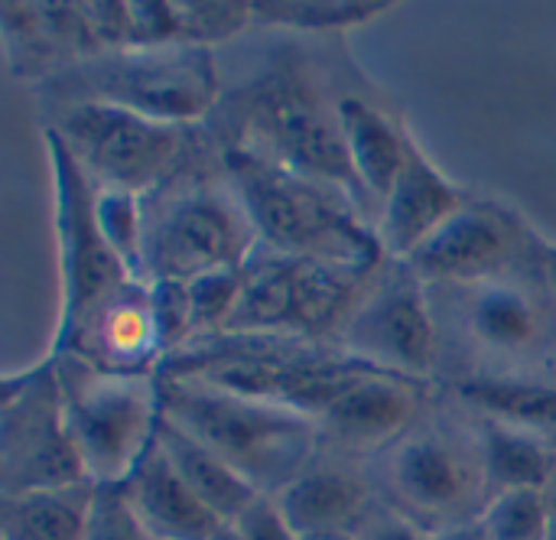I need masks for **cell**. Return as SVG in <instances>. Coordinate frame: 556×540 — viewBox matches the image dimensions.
Listing matches in <instances>:
<instances>
[{"label": "cell", "mask_w": 556, "mask_h": 540, "mask_svg": "<svg viewBox=\"0 0 556 540\" xmlns=\"http://www.w3.org/2000/svg\"><path fill=\"white\" fill-rule=\"evenodd\" d=\"M420 404L424 385L362 362L313 420L319 427V443L355 456L397 443L420 420Z\"/></svg>", "instance_id": "obj_14"}, {"label": "cell", "mask_w": 556, "mask_h": 540, "mask_svg": "<svg viewBox=\"0 0 556 540\" xmlns=\"http://www.w3.org/2000/svg\"><path fill=\"white\" fill-rule=\"evenodd\" d=\"M479 424V447H482V469L489 499L518 489H544L554 473L556 450L541 437L518 430L505 420L476 417Z\"/></svg>", "instance_id": "obj_23"}, {"label": "cell", "mask_w": 556, "mask_h": 540, "mask_svg": "<svg viewBox=\"0 0 556 540\" xmlns=\"http://www.w3.org/2000/svg\"><path fill=\"white\" fill-rule=\"evenodd\" d=\"M541 492H544V499H547V508H551V522H554V540H556V463H554V473H551V479H547V486H544Z\"/></svg>", "instance_id": "obj_35"}, {"label": "cell", "mask_w": 556, "mask_h": 540, "mask_svg": "<svg viewBox=\"0 0 556 540\" xmlns=\"http://www.w3.org/2000/svg\"><path fill=\"white\" fill-rule=\"evenodd\" d=\"M218 156L244 202L261 248L365 274L388 261L375 222L342 189L241 147H222Z\"/></svg>", "instance_id": "obj_2"}, {"label": "cell", "mask_w": 556, "mask_h": 540, "mask_svg": "<svg viewBox=\"0 0 556 540\" xmlns=\"http://www.w3.org/2000/svg\"><path fill=\"white\" fill-rule=\"evenodd\" d=\"M49 355L85 476L94 486H124L156 440L160 375H117L72 352Z\"/></svg>", "instance_id": "obj_7"}, {"label": "cell", "mask_w": 556, "mask_h": 540, "mask_svg": "<svg viewBox=\"0 0 556 540\" xmlns=\"http://www.w3.org/2000/svg\"><path fill=\"white\" fill-rule=\"evenodd\" d=\"M355 540H430V531L407 518L397 508H368L358 528L352 531Z\"/></svg>", "instance_id": "obj_33"}, {"label": "cell", "mask_w": 556, "mask_h": 540, "mask_svg": "<svg viewBox=\"0 0 556 540\" xmlns=\"http://www.w3.org/2000/svg\"><path fill=\"white\" fill-rule=\"evenodd\" d=\"M541 238L495 199H469L407 264L427 287H466L515 274L541 258Z\"/></svg>", "instance_id": "obj_13"}, {"label": "cell", "mask_w": 556, "mask_h": 540, "mask_svg": "<svg viewBox=\"0 0 556 540\" xmlns=\"http://www.w3.org/2000/svg\"><path fill=\"white\" fill-rule=\"evenodd\" d=\"M430 540H489L482 518H469V522H456V525H443L437 531H430Z\"/></svg>", "instance_id": "obj_34"}, {"label": "cell", "mask_w": 556, "mask_h": 540, "mask_svg": "<svg viewBox=\"0 0 556 540\" xmlns=\"http://www.w3.org/2000/svg\"><path fill=\"white\" fill-rule=\"evenodd\" d=\"M274 499L303 540L352 535L371 508L365 476L326 453H316Z\"/></svg>", "instance_id": "obj_17"}, {"label": "cell", "mask_w": 556, "mask_h": 540, "mask_svg": "<svg viewBox=\"0 0 556 540\" xmlns=\"http://www.w3.org/2000/svg\"><path fill=\"white\" fill-rule=\"evenodd\" d=\"M296 258L257 244L241 267L235 316L222 336H296Z\"/></svg>", "instance_id": "obj_20"}, {"label": "cell", "mask_w": 556, "mask_h": 540, "mask_svg": "<svg viewBox=\"0 0 556 540\" xmlns=\"http://www.w3.org/2000/svg\"><path fill=\"white\" fill-rule=\"evenodd\" d=\"M55 352H72L117 375H160L163 349L153 323L150 280H130L111 293L72 336V342Z\"/></svg>", "instance_id": "obj_16"}, {"label": "cell", "mask_w": 556, "mask_h": 540, "mask_svg": "<svg viewBox=\"0 0 556 540\" xmlns=\"http://www.w3.org/2000/svg\"><path fill=\"white\" fill-rule=\"evenodd\" d=\"M94 482L0 495V540H85Z\"/></svg>", "instance_id": "obj_22"}, {"label": "cell", "mask_w": 556, "mask_h": 540, "mask_svg": "<svg viewBox=\"0 0 556 540\" xmlns=\"http://www.w3.org/2000/svg\"><path fill=\"white\" fill-rule=\"evenodd\" d=\"M541 254H544V267H547V274H551V284H554L556 293V244H547V241H544Z\"/></svg>", "instance_id": "obj_36"}, {"label": "cell", "mask_w": 556, "mask_h": 540, "mask_svg": "<svg viewBox=\"0 0 556 540\" xmlns=\"http://www.w3.org/2000/svg\"><path fill=\"white\" fill-rule=\"evenodd\" d=\"M479 518L489 540H554L551 508L541 489L492 495Z\"/></svg>", "instance_id": "obj_27"}, {"label": "cell", "mask_w": 556, "mask_h": 540, "mask_svg": "<svg viewBox=\"0 0 556 540\" xmlns=\"http://www.w3.org/2000/svg\"><path fill=\"white\" fill-rule=\"evenodd\" d=\"M388 0H254V23L293 33H339L388 13Z\"/></svg>", "instance_id": "obj_25"}, {"label": "cell", "mask_w": 556, "mask_h": 540, "mask_svg": "<svg viewBox=\"0 0 556 540\" xmlns=\"http://www.w3.org/2000/svg\"><path fill=\"white\" fill-rule=\"evenodd\" d=\"M150 303H153L156 339L166 365L176 352H182L195 339L189 287L182 280H150Z\"/></svg>", "instance_id": "obj_30"}, {"label": "cell", "mask_w": 556, "mask_h": 540, "mask_svg": "<svg viewBox=\"0 0 556 540\" xmlns=\"http://www.w3.org/2000/svg\"><path fill=\"white\" fill-rule=\"evenodd\" d=\"M472 196L459 189L410 137L404 169L378 212V241L388 261H410Z\"/></svg>", "instance_id": "obj_15"}, {"label": "cell", "mask_w": 556, "mask_h": 540, "mask_svg": "<svg viewBox=\"0 0 556 540\" xmlns=\"http://www.w3.org/2000/svg\"><path fill=\"white\" fill-rule=\"evenodd\" d=\"M189 160V156H186ZM147 280H195L218 271H241L257 251V231L222 160L215 173L186 163L150 196Z\"/></svg>", "instance_id": "obj_5"}, {"label": "cell", "mask_w": 556, "mask_h": 540, "mask_svg": "<svg viewBox=\"0 0 556 540\" xmlns=\"http://www.w3.org/2000/svg\"><path fill=\"white\" fill-rule=\"evenodd\" d=\"M91 482L68 434L52 355L0 381V492L65 489Z\"/></svg>", "instance_id": "obj_11"}, {"label": "cell", "mask_w": 556, "mask_h": 540, "mask_svg": "<svg viewBox=\"0 0 556 540\" xmlns=\"http://www.w3.org/2000/svg\"><path fill=\"white\" fill-rule=\"evenodd\" d=\"M339 124H342L352 173L378 215L381 202L388 199L391 186L404 169L414 134L397 117H391L388 111L352 91L342 95L339 101Z\"/></svg>", "instance_id": "obj_19"}, {"label": "cell", "mask_w": 556, "mask_h": 540, "mask_svg": "<svg viewBox=\"0 0 556 540\" xmlns=\"http://www.w3.org/2000/svg\"><path fill=\"white\" fill-rule=\"evenodd\" d=\"M309 540H355L352 535H326V538H309Z\"/></svg>", "instance_id": "obj_38"}, {"label": "cell", "mask_w": 556, "mask_h": 540, "mask_svg": "<svg viewBox=\"0 0 556 540\" xmlns=\"http://www.w3.org/2000/svg\"><path fill=\"white\" fill-rule=\"evenodd\" d=\"M179 42L212 49L218 42L235 39L248 23H254L251 3L244 0H182L173 3Z\"/></svg>", "instance_id": "obj_28"}, {"label": "cell", "mask_w": 556, "mask_h": 540, "mask_svg": "<svg viewBox=\"0 0 556 540\" xmlns=\"http://www.w3.org/2000/svg\"><path fill=\"white\" fill-rule=\"evenodd\" d=\"M189 300H192V323H195V339H212L222 336L235 316L238 293H241V271H218L205 274L186 284ZM189 342V346H192Z\"/></svg>", "instance_id": "obj_29"}, {"label": "cell", "mask_w": 556, "mask_h": 540, "mask_svg": "<svg viewBox=\"0 0 556 540\" xmlns=\"http://www.w3.org/2000/svg\"><path fill=\"white\" fill-rule=\"evenodd\" d=\"M52 192H55V235H59V271H62V313L52 339V352L65 349L88 316L124 284L137 280L117 254L108 248L94 218V183L65 150V143L42 130Z\"/></svg>", "instance_id": "obj_12"}, {"label": "cell", "mask_w": 556, "mask_h": 540, "mask_svg": "<svg viewBox=\"0 0 556 540\" xmlns=\"http://www.w3.org/2000/svg\"><path fill=\"white\" fill-rule=\"evenodd\" d=\"M544 248V244H541ZM440 326L469 362L459 381H556V293L544 254L505 277L466 287H427Z\"/></svg>", "instance_id": "obj_1"}, {"label": "cell", "mask_w": 556, "mask_h": 540, "mask_svg": "<svg viewBox=\"0 0 556 540\" xmlns=\"http://www.w3.org/2000/svg\"><path fill=\"white\" fill-rule=\"evenodd\" d=\"M124 492L134 515L153 540H212L225 528L173 469L156 440L124 482Z\"/></svg>", "instance_id": "obj_18"}, {"label": "cell", "mask_w": 556, "mask_h": 540, "mask_svg": "<svg viewBox=\"0 0 556 540\" xmlns=\"http://www.w3.org/2000/svg\"><path fill=\"white\" fill-rule=\"evenodd\" d=\"M160 414L231 463L261 495H277L319 453V427L306 414L195 378L160 375Z\"/></svg>", "instance_id": "obj_3"}, {"label": "cell", "mask_w": 556, "mask_h": 540, "mask_svg": "<svg viewBox=\"0 0 556 540\" xmlns=\"http://www.w3.org/2000/svg\"><path fill=\"white\" fill-rule=\"evenodd\" d=\"M52 101H101L150 121L195 127L222 101L215 52L202 46H153L98 52L49 78Z\"/></svg>", "instance_id": "obj_6"}, {"label": "cell", "mask_w": 556, "mask_h": 540, "mask_svg": "<svg viewBox=\"0 0 556 540\" xmlns=\"http://www.w3.org/2000/svg\"><path fill=\"white\" fill-rule=\"evenodd\" d=\"M212 540H238V535H235V528H231V525H225V528H222V531H218Z\"/></svg>", "instance_id": "obj_37"}, {"label": "cell", "mask_w": 556, "mask_h": 540, "mask_svg": "<svg viewBox=\"0 0 556 540\" xmlns=\"http://www.w3.org/2000/svg\"><path fill=\"white\" fill-rule=\"evenodd\" d=\"M336 346L378 372L427 385L440 362V326L430 290L407 261H384L345 319Z\"/></svg>", "instance_id": "obj_10"}, {"label": "cell", "mask_w": 556, "mask_h": 540, "mask_svg": "<svg viewBox=\"0 0 556 540\" xmlns=\"http://www.w3.org/2000/svg\"><path fill=\"white\" fill-rule=\"evenodd\" d=\"M459 398L476 414L528 430L556 450V381H466Z\"/></svg>", "instance_id": "obj_24"}, {"label": "cell", "mask_w": 556, "mask_h": 540, "mask_svg": "<svg viewBox=\"0 0 556 540\" xmlns=\"http://www.w3.org/2000/svg\"><path fill=\"white\" fill-rule=\"evenodd\" d=\"M94 189L150 196L189 156L192 127L150 121L101 101H52L46 124Z\"/></svg>", "instance_id": "obj_8"}, {"label": "cell", "mask_w": 556, "mask_h": 540, "mask_svg": "<svg viewBox=\"0 0 556 540\" xmlns=\"http://www.w3.org/2000/svg\"><path fill=\"white\" fill-rule=\"evenodd\" d=\"M94 218L117 254V261L137 277L147 280V218H143V196L117 192V189H94Z\"/></svg>", "instance_id": "obj_26"}, {"label": "cell", "mask_w": 556, "mask_h": 540, "mask_svg": "<svg viewBox=\"0 0 556 540\" xmlns=\"http://www.w3.org/2000/svg\"><path fill=\"white\" fill-rule=\"evenodd\" d=\"M339 101L342 98L332 101L326 95L323 81L309 75L306 62L283 59L241 88L235 98V111L241 117L238 137L222 147H241L309 179L329 183L352 196L362 209H371V215H365L378 225L375 205L362 192L349 163Z\"/></svg>", "instance_id": "obj_4"}, {"label": "cell", "mask_w": 556, "mask_h": 540, "mask_svg": "<svg viewBox=\"0 0 556 540\" xmlns=\"http://www.w3.org/2000/svg\"><path fill=\"white\" fill-rule=\"evenodd\" d=\"M156 443L173 463V469L189 482V489L212 508V515L222 525L238 522L244 508H251L261 499V492L231 463H225L218 453H212L205 443H199L192 434H186L163 414L156 427Z\"/></svg>", "instance_id": "obj_21"}, {"label": "cell", "mask_w": 556, "mask_h": 540, "mask_svg": "<svg viewBox=\"0 0 556 540\" xmlns=\"http://www.w3.org/2000/svg\"><path fill=\"white\" fill-rule=\"evenodd\" d=\"M384 479L394 508L427 531L479 518L489 505L479 424L469 427L456 417L417 420L388 447Z\"/></svg>", "instance_id": "obj_9"}, {"label": "cell", "mask_w": 556, "mask_h": 540, "mask_svg": "<svg viewBox=\"0 0 556 540\" xmlns=\"http://www.w3.org/2000/svg\"><path fill=\"white\" fill-rule=\"evenodd\" d=\"M85 540H153L134 515L124 486H98Z\"/></svg>", "instance_id": "obj_31"}, {"label": "cell", "mask_w": 556, "mask_h": 540, "mask_svg": "<svg viewBox=\"0 0 556 540\" xmlns=\"http://www.w3.org/2000/svg\"><path fill=\"white\" fill-rule=\"evenodd\" d=\"M231 528L238 540H303L280 512L274 495H261L251 508H244L238 522H231Z\"/></svg>", "instance_id": "obj_32"}]
</instances>
